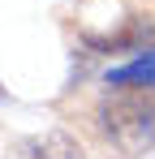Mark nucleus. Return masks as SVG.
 <instances>
[{
  "label": "nucleus",
  "mask_w": 155,
  "mask_h": 159,
  "mask_svg": "<svg viewBox=\"0 0 155 159\" xmlns=\"http://www.w3.org/2000/svg\"><path fill=\"white\" fill-rule=\"evenodd\" d=\"M78 155H82V151H78V142L69 133L48 129V133H35V138L17 142L9 159H78Z\"/></svg>",
  "instance_id": "obj_2"
},
{
  "label": "nucleus",
  "mask_w": 155,
  "mask_h": 159,
  "mask_svg": "<svg viewBox=\"0 0 155 159\" xmlns=\"http://www.w3.org/2000/svg\"><path fill=\"white\" fill-rule=\"evenodd\" d=\"M108 86H138V90H155V52H142L129 65H116L108 73Z\"/></svg>",
  "instance_id": "obj_3"
},
{
  "label": "nucleus",
  "mask_w": 155,
  "mask_h": 159,
  "mask_svg": "<svg viewBox=\"0 0 155 159\" xmlns=\"http://www.w3.org/2000/svg\"><path fill=\"white\" fill-rule=\"evenodd\" d=\"M95 116H99L103 138L116 151L138 155V151L155 146V90H138V86L112 90Z\"/></svg>",
  "instance_id": "obj_1"
}]
</instances>
